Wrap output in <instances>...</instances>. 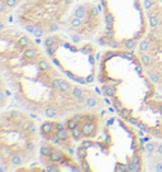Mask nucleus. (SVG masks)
<instances>
[{
    "mask_svg": "<svg viewBox=\"0 0 162 172\" xmlns=\"http://www.w3.org/2000/svg\"><path fill=\"white\" fill-rule=\"evenodd\" d=\"M1 72L17 101L33 114L57 120L88 110L85 101L74 95V84L22 30L1 28Z\"/></svg>",
    "mask_w": 162,
    "mask_h": 172,
    "instance_id": "1",
    "label": "nucleus"
},
{
    "mask_svg": "<svg viewBox=\"0 0 162 172\" xmlns=\"http://www.w3.org/2000/svg\"><path fill=\"white\" fill-rule=\"evenodd\" d=\"M41 129L34 118L18 109L3 111L0 120V166L3 171L20 170L38 151Z\"/></svg>",
    "mask_w": 162,
    "mask_h": 172,
    "instance_id": "2",
    "label": "nucleus"
},
{
    "mask_svg": "<svg viewBox=\"0 0 162 172\" xmlns=\"http://www.w3.org/2000/svg\"><path fill=\"white\" fill-rule=\"evenodd\" d=\"M72 5L74 0H24L17 8L15 20L36 37L53 34Z\"/></svg>",
    "mask_w": 162,
    "mask_h": 172,
    "instance_id": "3",
    "label": "nucleus"
},
{
    "mask_svg": "<svg viewBox=\"0 0 162 172\" xmlns=\"http://www.w3.org/2000/svg\"><path fill=\"white\" fill-rule=\"evenodd\" d=\"M103 14L92 3H80L72 10L66 28L76 39H90L101 27Z\"/></svg>",
    "mask_w": 162,
    "mask_h": 172,
    "instance_id": "4",
    "label": "nucleus"
},
{
    "mask_svg": "<svg viewBox=\"0 0 162 172\" xmlns=\"http://www.w3.org/2000/svg\"><path fill=\"white\" fill-rule=\"evenodd\" d=\"M39 160L43 166H46L48 170L52 171H60L61 166H68L74 171H81L82 166L81 163H77L67 151L56 146L54 143L50 140L43 139L41 142L39 147Z\"/></svg>",
    "mask_w": 162,
    "mask_h": 172,
    "instance_id": "5",
    "label": "nucleus"
},
{
    "mask_svg": "<svg viewBox=\"0 0 162 172\" xmlns=\"http://www.w3.org/2000/svg\"><path fill=\"white\" fill-rule=\"evenodd\" d=\"M79 120L82 139H92L100 132L101 127V115L99 111H79L74 114Z\"/></svg>",
    "mask_w": 162,
    "mask_h": 172,
    "instance_id": "6",
    "label": "nucleus"
}]
</instances>
